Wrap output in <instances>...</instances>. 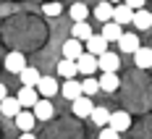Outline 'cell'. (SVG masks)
<instances>
[{
    "instance_id": "1",
    "label": "cell",
    "mask_w": 152,
    "mask_h": 139,
    "mask_svg": "<svg viewBox=\"0 0 152 139\" xmlns=\"http://www.w3.org/2000/svg\"><path fill=\"white\" fill-rule=\"evenodd\" d=\"M31 113H34V118H37V121H50V118L55 116V108H53L50 97H39V100L31 105Z\"/></svg>"
},
{
    "instance_id": "2",
    "label": "cell",
    "mask_w": 152,
    "mask_h": 139,
    "mask_svg": "<svg viewBox=\"0 0 152 139\" xmlns=\"http://www.w3.org/2000/svg\"><path fill=\"white\" fill-rule=\"evenodd\" d=\"M121 68V58H118V53H100L97 55V71H118Z\"/></svg>"
},
{
    "instance_id": "3",
    "label": "cell",
    "mask_w": 152,
    "mask_h": 139,
    "mask_svg": "<svg viewBox=\"0 0 152 139\" xmlns=\"http://www.w3.org/2000/svg\"><path fill=\"white\" fill-rule=\"evenodd\" d=\"M76 68H79V74H84V76H89L97 71V55H92V53H81L79 58H76Z\"/></svg>"
},
{
    "instance_id": "4",
    "label": "cell",
    "mask_w": 152,
    "mask_h": 139,
    "mask_svg": "<svg viewBox=\"0 0 152 139\" xmlns=\"http://www.w3.org/2000/svg\"><path fill=\"white\" fill-rule=\"evenodd\" d=\"M107 124L113 126L118 134H123L129 126H131V116L126 113V110H115V113H110V118H107Z\"/></svg>"
},
{
    "instance_id": "5",
    "label": "cell",
    "mask_w": 152,
    "mask_h": 139,
    "mask_svg": "<svg viewBox=\"0 0 152 139\" xmlns=\"http://www.w3.org/2000/svg\"><path fill=\"white\" fill-rule=\"evenodd\" d=\"M74 102V116H79V118H89V113H92V97H87V94H79L76 100H71Z\"/></svg>"
},
{
    "instance_id": "6",
    "label": "cell",
    "mask_w": 152,
    "mask_h": 139,
    "mask_svg": "<svg viewBox=\"0 0 152 139\" xmlns=\"http://www.w3.org/2000/svg\"><path fill=\"white\" fill-rule=\"evenodd\" d=\"M13 121H16V126H18L21 131H29V129H34V124H37V118H34V113H31L29 108H21L13 116Z\"/></svg>"
},
{
    "instance_id": "7",
    "label": "cell",
    "mask_w": 152,
    "mask_h": 139,
    "mask_svg": "<svg viewBox=\"0 0 152 139\" xmlns=\"http://www.w3.org/2000/svg\"><path fill=\"white\" fill-rule=\"evenodd\" d=\"M131 18H134V11H131L126 3H118V5H113V21H115V24L126 26V24H131Z\"/></svg>"
},
{
    "instance_id": "8",
    "label": "cell",
    "mask_w": 152,
    "mask_h": 139,
    "mask_svg": "<svg viewBox=\"0 0 152 139\" xmlns=\"http://www.w3.org/2000/svg\"><path fill=\"white\" fill-rule=\"evenodd\" d=\"M58 81L50 76H39V81H37V92H39V97H53V94H58Z\"/></svg>"
},
{
    "instance_id": "9",
    "label": "cell",
    "mask_w": 152,
    "mask_h": 139,
    "mask_svg": "<svg viewBox=\"0 0 152 139\" xmlns=\"http://www.w3.org/2000/svg\"><path fill=\"white\" fill-rule=\"evenodd\" d=\"M97 81H100V89L102 92H115L121 87V79L115 76V71H102V76L97 79Z\"/></svg>"
},
{
    "instance_id": "10",
    "label": "cell",
    "mask_w": 152,
    "mask_h": 139,
    "mask_svg": "<svg viewBox=\"0 0 152 139\" xmlns=\"http://www.w3.org/2000/svg\"><path fill=\"white\" fill-rule=\"evenodd\" d=\"M81 53H84V47H81V40H76V37H68V40L63 42V58H71V61H76Z\"/></svg>"
},
{
    "instance_id": "11",
    "label": "cell",
    "mask_w": 152,
    "mask_h": 139,
    "mask_svg": "<svg viewBox=\"0 0 152 139\" xmlns=\"http://www.w3.org/2000/svg\"><path fill=\"white\" fill-rule=\"evenodd\" d=\"M39 76H42V74H39L34 66H24V68L18 71V79H21V84H24V87H37Z\"/></svg>"
},
{
    "instance_id": "12",
    "label": "cell",
    "mask_w": 152,
    "mask_h": 139,
    "mask_svg": "<svg viewBox=\"0 0 152 139\" xmlns=\"http://www.w3.org/2000/svg\"><path fill=\"white\" fill-rule=\"evenodd\" d=\"M16 97H18L21 108H31V105L39 100V92H37V87H21V92L16 94Z\"/></svg>"
},
{
    "instance_id": "13",
    "label": "cell",
    "mask_w": 152,
    "mask_h": 139,
    "mask_svg": "<svg viewBox=\"0 0 152 139\" xmlns=\"http://www.w3.org/2000/svg\"><path fill=\"white\" fill-rule=\"evenodd\" d=\"M24 66H26V58H24V53H18V50L8 53V58H5V68H8L11 74H18Z\"/></svg>"
},
{
    "instance_id": "14",
    "label": "cell",
    "mask_w": 152,
    "mask_h": 139,
    "mask_svg": "<svg viewBox=\"0 0 152 139\" xmlns=\"http://www.w3.org/2000/svg\"><path fill=\"white\" fill-rule=\"evenodd\" d=\"M105 50H107V40L102 37V34H94V31H92V37L87 40V53L100 55V53H105Z\"/></svg>"
},
{
    "instance_id": "15",
    "label": "cell",
    "mask_w": 152,
    "mask_h": 139,
    "mask_svg": "<svg viewBox=\"0 0 152 139\" xmlns=\"http://www.w3.org/2000/svg\"><path fill=\"white\" fill-rule=\"evenodd\" d=\"M131 24H134L139 31L150 29V26H152V13H150V11H144V8H137V11H134V18H131Z\"/></svg>"
},
{
    "instance_id": "16",
    "label": "cell",
    "mask_w": 152,
    "mask_h": 139,
    "mask_svg": "<svg viewBox=\"0 0 152 139\" xmlns=\"http://www.w3.org/2000/svg\"><path fill=\"white\" fill-rule=\"evenodd\" d=\"M134 63L139 68H152V47H142L139 45L134 50Z\"/></svg>"
},
{
    "instance_id": "17",
    "label": "cell",
    "mask_w": 152,
    "mask_h": 139,
    "mask_svg": "<svg viewBox=\"0 0 152 139\" xmlns=\"http://www.w3.org/2000/svg\"><path fill=\"white\" fill-rule=\"evenodd\" d=\"M18 110H21V102H18V97H8V94H5V97L0 100V113H3V116L13 118Z\"/></svg>"
},
{
    "instance_id": "18",
    "label": "cell",
    "mask_w": 152,
    "mask_h": 139,
    "mask_svg": "<svg viewBox=\"0 0 152 139\" xmlns=\"http://www.w3.org/2000/svg\"><path fill=\"white\" fill-rule=\"evenodd\" d=\"M102 37H105L107 42H118V37L123 34V26L121 24H115V21H105L102 24V31H100Z\"/></svg>"
},
{
    "instance_id": "19",
    "label": "cell",
    "mask_w": 152,
    "mask_h": 139,
    "mask_svg": "<svg viewBox=\"0 0 152 139\" xmlns=\"http://www.w3.org/2000/svg\"><path fill=\"white\" fill-rule=\"evenodd\" d=\"M61 92L66 100H76L79 94H84L81 92V81H76V79H66V84L61 87Z\"/></svg>"
},
{
    "instance_id": "20",
    "label": "cell",
    "mask_w": 152,
    "mask_h": 139,
    "mask_svg": "<svg viewBox=\"0 0 152 139\" xmlns=\"http://www.w3.org/2000/svg\"><path fill=\"white\" fill-rule=\"evenodd\" d=\"M94 18H97L100 24H105V21H113V3H110V0H102V3L94 8Z\"/></svg>"
},
{
    "instance_id": "21",
    "label": "cell",
    "mask_w": 152,
    "mask_h": 139,
    "mask_svg": "<svg viewBox=\"0 0 152 139\" xmlns=\"http://www.w3.org/2000/svg\"><path fill=\"white\" fill-rule=\"evenodd\" d=\"M137 47H139V37H134V34H126V31L118 37V50H121V53H134Z\"/></svg>"
},
{
    "instance_id": "22",
    "label": "cell",
    "mask_w": 152,
    "mask_h": 139,
    "mask_svg": "<svg viewBox=\"0 0 152 139\" xmlns=\"http://www.w3.org/2000/svg\"><path fill=\"white\" fill-rule=\"evenodd\" d=\"M58 74H61L63 79H74L76 74H79V68H76V61H71V58H63V61L58 63Z\"/></svg>"
},
{
    "instance_id": "23",
    "label": "cell",
    "mask_w": 152,
    "mask_h": 139,
    "mask_svg": "<svg viewBox=\"0 0 152 139\" xmlns=\"http://www.w3.org/2000/svg\"><path fill=\"white\" fill-rule=\"evenodd\" d=\"M71 37H76V40H81V42H87L92 37V26L87 24V21H76L74 29H71Z\"/></svg>"
},
{
    "instance_id": "24",
    "label": "cell",
    "mask_w": 152,
    "mask_h": 139,
    "mask_svg": "<svg viewBox=\"0 0 152 139\" xmlns=\"http://www.w3.org/2000/svg\"><path fill=\"white\" fill-rule=\"evenodd\" d=\"M81 92L87 94V97H94V94L100 92V81L94 79V74H89V76L81 81Z\"/></svg>"
},
{
    "instance_id": "25",
    "label": "cell",
    "mask_w": 152,
    "mask_h": 139,
    "mask_svg": "<svg viewBox=\"0 0 152 139\" xmlns=\"http://www.w3.org/2000/svg\"><path fill=\"white\" fill-rule=\"evenodd\" d=\"M89 118H92V124H94V126L102 129V126L107 124V118H110V110H107V108H92Z\"/></svg>"
},
{
    "instance_id": "26",
    "label": "cell",
    "mask_w": 152,
    "mask_h": 139,
    "mask_svg": "<svg viewBox=\"0 0 152 139\" xmlns=\"http://www.w3.org/2000/svg\"><path fill=\"white\" fill-rule=\"evenodd\" d=\"M87 16H89V8L84 3H74L71 5V18L74 21H87Z\"/></svg>"
},
{
    "instance_id": "27",
    "label": "cell",
    "mask_w": 152,
    "mask_h": 139,
    "mask_svg": "<svg viewBox=\"0 0 152 139\" xmlns=\"http://www.w3.org/2000/svg\"><path fill=\"white\" fill-rule=\"evenodd\" d=\"M42 13H45V16H61V13H63V5L50 0V3H45V5H42Z\"/></svg>"
},
{
    "instance_id": "28",
    "label": "cell",
    "mask_w": 152,
    "mask_h": 139,
    "mask_svg": "<svg viewBox=\"0 0 152 139\" xmlns=\"http://www.w3.org/2000/svg\"><path fill=\"white\" fill-rule=\"evenodd\" d=\"M100 137H102V139H115V137H118V131H115L110 124H105V126H102V131H100Z\"/></svg>"
},
{
    "instance_id": "29",
    "label": "cell",
    "mask_w": 152,
    "mask_h": 139,
    "mask_svg": "<svg viewBox=\"0 0 152 139\" xmlns=\"http://www.w3.org/2000/svg\"><path fill=\"white\" fill-rule=\"evenodd\" d=\"M123 3H126L131 11H137V8H144V3H147V0H123Z\"/></svg>"
},
{
    "instance_id": "30",
    "label": "cell",
    "mask_w": 152,
    "mask_h": 139,
    "mask_svg": "<svg viewBox=\"0 0 152 139\" xmlns=\"http://www.w3.org/2000/svg\"><path fill=\"white\" fill-rule=\"evenodd\" d=\"M5 94H8V89H5V84H0V100H3Z\"/></svg>"
},
{
    "instance_id": "31",
    "label": "cell",
    "mask_w": 152,
    "mask_h": 139,
    "mask_svg": "<svg viewBox=\"0 0 152 139\" xmlns=\"http://www.w3.org/2000/svg\"><path fill=\"white\" fill-rule=\"evenodd\" d=\"M110 3H113V5H118V3H123V0H110Z\"/></svg>"
},
{
    "instance_id": "32",
    "label": "cell",
    "mask_w": 152,
    "mask_h": 139,
    "mask_svg": "<svg viewBox=\"0 0 152 139\" xmlns=\"http://www.w3.org/2000/svg\"><path fill=\"white\" fill-rule=\"evenodd\" d=\"M42 3H50V0H42Z\"/></svg>"
}]
</instances>
